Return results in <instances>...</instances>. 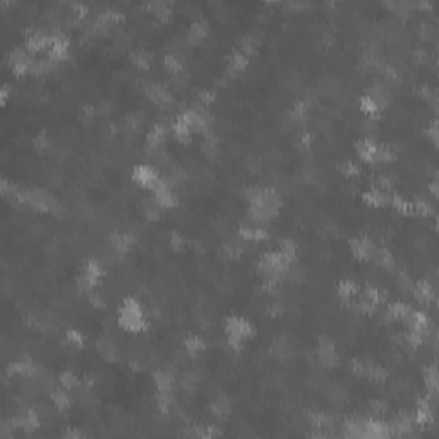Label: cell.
Listing matches in <instances>:
<instances>
[{
  "mask_svg": "<svg viewBox=\"0 0 439 439\" xmlns=\"http://www.w3.org/2000/svg\"><path fill=\"white\" fill-rule=\"evenodd\" d=\"M427 134L431 136L432 141H436V138H437V127H436V122H434V124H432V127H431V129H427Z\"/></svg>",
  "mask_w": 439,
  "mask_h": 439,
  "instance_id": "cell-44",
  "label": "cell"
},
{
  "mask_svg": "<svg viewBox=\"0 0 439 439\" xmlns=\"http://www.w3.org/2000/svg\"><path fill=\"white\" fill-rule=\"evenodd\" d=\"M153 378H155V384H156L158 393H172L175 379L168 370H158V373H155Z\"/></svg>",
  "mask_w": 439,
  "mask_h": 439,
  "instance_id": "cell-12",
  "label": "cell"
},
{
  "mask_svg": "<svg viewBox=\"0 0 439 439\" xmlns=\"http://www.w3.org/2000/svg\"><path fill=\"white\" fill-rule=\"evenodd\" d=\"M185 350H187V354L189 355H197L199 352H202L206 348V343H205V340H202V338H199V336H191V338H187V340H185Z\"/></svg>",
  "mask_w": 439,
  "mask_h": 439,
  "instance_id": "cell-25",
  "label": "cell"
},
{
  "mask_svg": "<svg viewBox=\"0 0 439 439\" xmlns=\"http://www.w3.org/2000/svg\"><path fill=\"white\" fill-rule=\"evenodd\" d=\"M364 201L370 206H383V205H386V202L391 201V196H390V192L381 191V189L376 187V189H373V191L364 194Z\"/></svg>",
  "mask_w": 439,
  "mask_h": 439,
  "instance_id": "cell-15",
  "label": "cell"
},
{
  "mask_svg": "<svg viewBox=\"0 0 439 439\" xmlns=\"http://www.w3.org/2000/svg\"><path fill=\"white\" fill-rule=\"evenodd\" d=\"M199 102H201L202 105H208L210 102H213V93H210V91L199 93Z\"/></svg>",
  "mask_w": 439,
  "mask_h": 439,
  "instance_id": "cell-42",
  "label": "cell"
},
{
  "mask_svg": "<svg viewBox=\"0 0 439 439\" xmlns=\"http://www.w3.org/2000/svg\"><path fill=\"white\" fill-rule=\"evenodd\" d=\"M119 319H120V326L124 329H127V331H143L148 326L141 306L136 300H132V298H127V300L122 304Z\"/></svg>",
  "mask_w": 439,
  "mask_h": 439,
  "instance_id": "cell-1",
  "label": "cell"
},
{
  "mask_svg": "<svg viewBox=\"0 0 439 439\" xmlns=\"http://www.w3.org/2000/svg\"><path fill=\"white\" fill-rule=\"evenodd\" d=\"M269 312L273 316H280V314H283V312H285V307L280 304V302H273V304L269 306Z\"/></svg>",
  "mask_w": 439,
  "mask_h": 439,
  "instance_id": "cell-41",
  "label": "cell"
},
{
  "mask_svg": "<svg viewBox=\"0 0 439 439\" xmlns=\"http://www.w3.org/2000/svg\"><path fill=\"white\" fill-rule=\"evenodd\" d=\"M144 93H146V96L151 99L153 103H156L158 107H166L172 103V94L166 91L163 86L156 84V83L144 84Z\"/></svg>",
  "mask_w": 439,
  "mask_h": 439,
  "instance_id": "cell-6",
  "label": "cell"
},
{
  "mask_svg": "<svg viewBox=\"0 0 439 439\" xmlns=\"http://www.w3.org/2000/svg\"><path fill=\"white\" fill-rule=\"evenodd\" d=\"M247 67V57H244L241 52H235L232 55L228 57V64H227V69L230 74H239L241 71H244Z\"/></svg>",
  "mask_w": 439,
  "mask_h": 439,
  "instance_id": "cell-21",
  "label": "cell"
},
{
  "mask_svg": "<svg viewBox=\"0 0 439 439\" xmlns=\"http://www.w3.org/2000/svg\"><path fill=\"white\" fill-rule=\"evenodd\" d=\"M96 347H98V352L105 357V359H108V360L115 359V347L110 340H99Z\"/></svg>",
  "mask_w": 439,
  "mask_h": 439,
  "instance_id": "cell-30",
  "label": "cell"
},
{
  "mask_svg": "<svg viewBox=\"0 0 439 439\" xmlns=\"http://www.w3.org/2000/svg\"><path fill=\"white\" fill-rule=\"evenodd\" d=\"M35 148L38 149V151H45V149L48 148V141L45 136H36L35 138Z\"/></svg>",
  "mask_w": 439,
  "mask_h": 439,
  "instance_id": "cell-40",
  "label": "cell"
},
{
  "mask_svg": "<svg viewBox=\"0 0 439 439\" xmlns=\"http://www.w3.org/2000/svg\"><path fill=\"white\" fill-rule=\"evenodd\" d=\"M146 7L161 21H168L172 17V4L168 2H149Z\"/></svg>",
  "mask_w": 439,
  "mask_h": 439,
  "instance_id": "cell-18",
  "label": "cell"
},
{
  "mask_svg": "<svg viewBox=\"0 0 439 439\" xmlns=\"http://www.w3.org/2000/svg\"><path fill=\"white\" fill-rule=\"evenodd\" d=\"M208 33H210V24L206 21H196L191 24L189 28V33H187V40L191 43H199L206 38Z\"/></svg>",
  "mask_w": 439,
  "mask_h": 439,
  "instance_id": "cell-11",
  "label": "cell"
},
{
  "mask_svg": "<svg viewBox=\"0 0 439 439\" xmlns=\"http://www.w3.org/2000/svg\"><path fill=\"white\" fill-rule=\"evenodd\" d=\"M391 202H393V206H395L400 213H403V215H412V213H414V202L405 201L403 197L395 196V197H391Z\"/></svg>",
  "mask_w": 439,
  "mask_h": 439,
  "instance_id": "cell-33",
  "label": "cell"
},
{
  "mask_svg": "<svg viewBox=\"0 0 439 439\" xmlns=\"http://www.w3.org/2000/svg\"><path fill=\"white\" fill-rule=\"evenodd\" d=\"M132 62L134 65L141 67V69H148L149 64H151V55H149L148 52H134L132 53Z\"/></svg>",
  "mask_w": 439,
  "mask_h": 439,
  "instance_id": "cell-34",
  "label": "cell"
},
{
  "mask_svg": "<svg viewBox=\"0 0 439 439\" xmlns=\"http://www.w3.org/2000/svg\"><path fill=\"white\" fill-rule=\"evenodd\" d=\"M424 379H425V386L429 388L431 393H436L437 390V373L436 367H429L424 370Z\"/></svg>",
  "mask_w": 439,
  "mask_h": 439,
  "instance_id": "cell-32",
  "label": "cell"
},
{
  "mask_svg": "<svg viewBox=\"0 0 439 439\" xmlns=\"http://www.w3.org/2000/svg\"><path fill=\"white\" fill-rule=\"evenodd\" d=\"M67 340H69V343H72V345H83V336H81V334L78 333V331H74V329H69V331H67Z\"/></svg>",
  "mask_w": 439,
  "mask_h": 439,
  "instance_id": "cell-39",
  "label": "cell"
},
{
  "mask_svg": "<svg viewBox=\"0 0 439 439\" xmlns=\"http://www.w3.org/2000/svg\"><path fill=\"white\" fill-rule=\"evenodd\" d=\"M12 424H14L16 427L26 429V431H33V429H36L40 425V420L33 410H26V412H22L21 415H17L16 419H12Z\"/></svg>",
  "mask_w": 439,
  "mask_h": 439,
  "instance_id": "cell-10",
  "label": "cell"
},
{
  "mask_svg": "<svg viewBox=\"0 0 439 439\" xmlns=\"http://www.w3.org/2000/svg\"><path fill=\"white\" fill-rule=\"evenodd\" d=\"M58 381H60V384H62V388H64V390H76V388H79L78 378H76V376L72 374V373H69V370L62 373V374H60V379H58Z\"/></svg>",
  "mask_w": 439,
  "mask_h": 439,
  "instance_id": "cell-31",
  "label": "cell"
},
{
  "mask_svg": "<svg viewBox=\"0 0 439 439\" xmlns=\"http://www.w3.org/2000/svg\"><path fill=\"white\" fill-rule=\"evenodd\" d=\"M393 160V151L384 144H378L376 148V155H374V165L378 163H390Z\"/></svg>",
  "mask_w": 439,
  "mask_h": 439,
  "instance_id": "cell-28",
  "label": "cell"
},
{
  "mask_svg": "<svg viewBox=\"0 0 439 439\" xmlns=\"http://www.w3.org/2000/svg\"><path fill=\"white\" fill-rule=\"evenodd\" d=\"M342 172L345 175H348V177H355V175H359V172H360V168H359V165H357V163H352V161H347V163H342Z\"/></svg>",
  "mask_w": 439,
  "mask_h": 439,
  "instance_id": "cell-38",
  "label": "cell"
},
{
  "mask_svg": "<svg viewBox=\"0 0 439 439\" xmlns=\"http://www.w3.org/2000/svg\"><path fill=\"white\" fill-rule=\"evenodd\" d=\"M225 334L232 347H241L242 342L249 340L254 334V329L249 321L239 318V316H230L225 321Z\"/></svg>",
  "mask_w": 439,
  "mask_h": 439,
  "instance_id": "cell-2",
  "label": "cell"
},
{
  "mask_svg": "<svg viewBox=\"0 0 439 439\" xmlns=\"http://www.w3.org/2000/svg\"><path fill=\"white\" fill-rule=\"evenodd\" d=\"M316 355H318V360L321 365L328 369H333L340 364V357H338L336 348L328 338H319L318 348H316Z\"/></svg>",
  "mask_w": 439,
  "mask_h": 439,
  "instance_id": "cell-4",
  "label": "cell"
},
{
  "mask_svg": "<svg viewBox=\"0 0 439 439\" xmlns=\"http://www.w3.org/2000/svg\"><path fill=\"white\" fill-rule=\"evenodd\" d=\"M360 108H362V112H364V114H367L370 117L379 115V112H381L379 105L369 96V94H364V96L360 98Z\"/></svg>",
  "mask_w": 439,
  "mask_h": 439,
  "instance_id": "cell-24",
  "label": "cell"
},
{
  "mask_svg": "<svg viewBox=\"0 0 439 439\" xmlns=\"http://www.w3.org/2000/svg\"><path fill=\"white\" fill-rule=\"evenodd\" d=\"M161 210H163V208L160 206V202H158L155 197H148V199H144V202H143V211H144V215H146L149 220H156L158 216H160Z\"/></svg>",
  "mask_w": 439,
  "mask_h": 439,
  "instance_id": "cell-22",
  "label": "cell"
},
{
  "mask_svg": "<svg viewBox=\"0 0 439 439\" xmlns=\"http://www.w3.org/2000/svg\"><path fill=\"white\" fill-rule=\"evenodd\" d=\"M242 251H244V247H242V244L241 242H228V244H225V252H227V256L228 257H239L242 254Z\"/></svg>",
  "mask_w": 439,
  "mask_h": 439,
  "instance_id": "cell-35",
  "label": "cell"
},
{
  "mask_svg": "<svg viewBox=\"0 0 439 439\" xmlns=\"http://www.w3.org/2000/svg\"><path fill=\"white\" fill-rule=\"evenodd\" d=\"M414 293H415V297H417L419 300H422V302H431L434 298L432 287L429 283H424V282L419 283V285H415Z\"/></svg>",
  "mask_w": 439,
  "mask_h": 439,
  "instance_id": "cell-27",
  "label": "cell"
},
{
  "mask_svg": "<svg viewBox=\"0 0 439 439\" xmlns=\"http://www.w3.org/2000/svg\"><path fill=\"white\" fill-rule=\"evenodd\" d=\"M9 370H11L12 374H21L24 376V378H31V376L36 374V367L35 364L28 359H21L14 362V364H11V367H9Z\"/></svg>",
  "mask_w": 439,
  "mask_h": 439,
  "instance_id": "cell-16",
  "label": "cell"
},
{
  "mask_svg": "<svg viewBox=\"0 0 439 439\" xmlns=\"http://www.w3.org/2000/svg\"><path fill=\"white\" fill-rule=\"evenodd\" d=\"M125 124H127L129 129L139 130V127H141V124H143V117L138 114H130L127 115V119H125Z\"/></svg>",
  "mask_w": 439,
  "mask_h": 439,
  "instance_id": "cell-37",
  "label": "cell"
},
{
  "mask_svg": "<svg viewBox=\"0 0 439 439\" xmlns=\"http://www.w3.org/2000/svg\"><path fill=\"white\" fill-rule=\"evenodd\" d=\"M132 179L138 182L141 187L144 189H155V185L160 182V177H158L156 170L151 168L148 165H139L134 168V174H132Z\"/></svg>",
  "mask_w": 439,
  "mask_h": 439,
  "instance_id": "cell-5",
  "label": "cell"
},
{
  "mask_svg": "<svg viewBox=\"0 0 439 439\" xmlns=\"http://www.w3.org/2000/svg\"><path fill=\"white\" fill-rule=\"evenodd\" d=\"M350 249H352V252H354V256L357 257V259L367 261V259H373L376 246L369 241V239L360 237V239H354V241L350 242Z\"/></svg>",
  "mask_w": 439,
  "mask_h": 439,
  "instance_id": "cell-7",
  "label": "cell"
},
{
  "mask_svg": "<svg viewBox=\"0 0 439 439\" xmlns=\"http://www.w3.org/2000/svg\"><path fill=\"white\" fill-rule=\"evenodd\" d=\"M338 295H340V298L345 304L354 302V298L359 295V285L350 282V280H345V282L338 285Z\"/></svg>",
  "mask_w": 439,
  "mask_h": 439,
  "instance_id": "cell-14",
  "label": "cell"
},
{
  "mask_svg": "<svg viewBox=\"0 0 439 439\" xmlns=\"http://www.w3.org/2000/svg\"><path fill=\"white\" fill-rule=\"evenodd\" d=\"M102 275H103V269H102V266H99V262L89 261L78 277V288L81 292L89 293L94 288V285L99 282Z\"/></svg>",
  "mask_w": 439,
  "mask_h": 439,
  "instance_id": "cell-3",
  "label": "cell"
},
{
  "mask_svg": "<svg viewBox=\"0 0 439 439\" xmlns=\"http://www.w3.org/2000/svg\"><path fill=\"white\" fill-rule=\"evenodd\" d=\"M376 148H378V143L373 141V139H362V141L357 144V153H359L360 160L365 163H374Z\"/></svg>",
  "mask_w": 439,
  "mask_h": 439,
  "instance_id": "cell-13",
  "label": "cell"
},
{
  "mask_svg": "<svg viewBox=\"0 0 439 439\" xmlns=\"http://www.w3.org/2000/svg\"><path fill=\"white\" fill-rule=\"evenodd\" d=\"M163 65H165V69L170 72L172 76H180V74H184V65H182V62H180V58L179 57H175V55H166L165 58H163Z\"/></svg>",
  "mask_w": 439,
  "mask_h": 439,
  "instance_id": "cell-23",
  "label": "cell"
},
{
  "mask_svg": "<svg viewBox=\"0 0 439 439\" xmlns=\"http://www.w3.org/2000/svg\"><path fill=\"white\" fill-rule=\"evenodd\" d=\"M414 213H417L420 216H429L432 213V206L425 201H417L414 202Z\"/></svg>",
  "mask_w": 439,
  "mask_h": 439,
  "instance_id": "cell-36",
  "label": "cell"
},
{
  "mask_svg": "<svg viewBox=\"0 0 439 439\" xmlns=\"http://www.w3.org/2000/svg\"><path fill=\"white\" fill-rule=\"evenodd\" d=\"M211 414L215 415L216 419L225 420L232 414V401H230L227 396H218L211 403Z\"/></svg>",
  "mask_w": 439,
  "mask_h": 439,
  "instance_id": "cell-9",
  "label": "cell"
},
{
  "mask_svg": "<svg viewBox=\"0 0 439 439\" xmlns=\"http://www.w3.org/2000/svg\"><path fill=\"white\" fill-rule=\"evenodd\" d=\"M165 138H166V129L163 127V125L156 124L153 125L151 130L148 132V148L151 149V151H156V149H160L163 146V143H165Z\"/></svg>",
  "mask_w": 439,
  "mask_h": 439,
  "instance_id": "cell-8",
  "label": "cell"
},
{
  "mask_svg": "<svg viewBox=\"0 0 439 439\" xmlns=\"http://www.w3.org/2000/svg\"><path fill=\"white\" fill-rule=\"evenodd\" d=\"M373 259H374L376 264L381 266V268H384V269H393V266H395V259H393V256L383 247H376Z\"/></svg>",
  "mask_w": 439,
  "mask_h": 439,
  "instance_id": "cell-19",
  "label": "cell"
},
{
  "mask_svg": "<svg viewBox=\"0 0 439 439\" xmlns=\"http://www.w3.org/2000/svg\"><path fill=\"white\" fill-rule=\"evenodd\" d=\"M52 400H53V403H55L57 409H60V410L69 409V405H71V398H69V395H67L65 390L53 391L52 393Z\"/></svg>",
  "mask_w": 439,
  "mask_h": 439,
  "instance_id": "cell-29",
  "label": "cell"
},
{
  "mask_svg": "<svg viewBox=\"0 0 439 439\" xmlns=\"http://www.w3.org/2000/svg\"><path fill=\"white\" fill-rule=\"evenodd\" d=\"M278 252H280V254H282L288 262H293V261H295V256H297V246H295V244H293L292 241H282V242H280Z\"/></svg>",
  "mask_w": 439,
  "mask_h": 439,
  "instance_id": "cell-26",
  "label": "cell"
},
{
  "mask_svg": "<svg viewBox=\"0 0 439 439\" xmlns=\"http://www.w3.org/2000/svg\"><path fill=\"white\" fill-rule=\"evenodd\" d=\"M257 48H259V40L256 38V36H244V38L241 40V43H239V52L242 53L244 57H251L254 55V53L257 52Z\"/></svg>",
  "mask_w": 439,
  "mask_h": 439,
  "instance_id": "cell-20",
  "label": "cell"
},
{
  "mask_svg": "<svg viewBox=\"0 0 439 439\" xmlns=\"http://www.w3.org/2000/svg\"><path fill=\"white\" fill-rule=\"evenodd\" d=\"M172 247H174V249H180V247H182V239L179 237V233L172 235Z\"/></svg>",
  "mask_w": 439,
  "mask_h": 439,
  "instance_id": "cell-43",
  "label": "cell"
},
{
  "mask_svg": "<svg viewBox=\"0 0 439 439\" xmlns=\"http://www.w3.org/2000/svg\"><path fill=\"white\" fill-rule=\"evenodd\" d=\"M239 233H241V239L251 242H261L264 239H268L266 230H262L261 227H242L239 230Z\"/></svg>",
  "mask_w": 439,
  "mask_h": 439,
  "instance_id": "cell-17",
  "label": "cell"
}]
</instances>
